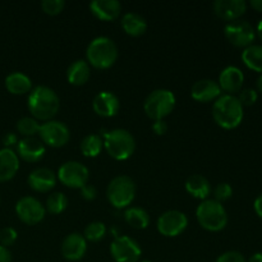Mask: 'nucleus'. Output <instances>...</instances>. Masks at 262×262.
<instances>
[{"label":"nucleus","mask_w":262,"mask_h":262,"mask_svg":"<svg viewBox=\"0 0 262 262\" xmlns=\"http://www.w3.org/2000/svg\"><path fill=\"white\" fill-rule=\"evenodd\" d=\"M27 107L36 120H53L60 107V99L53 89L37 86L32 89L27 99Z\"/></svg>","instance_id":"obj_1"},{"label":"nucleus","mask_w":262,"mask_h":262,"mask_svg":"<svg viewBox=\"0 0 262 262\" xmlns=\"http://www.w3.org/2000/svg\"><path fill=\"white\" fill-rule=\"evenodd\" d=\"M243 117V105L234 95H222L212 105V118L215 123L224 129H234L239 127Z\"/></svg>","instance_id":"obj_2"},{"label":"nucleus","mask_w":262,"mask_h":262,"mask_svg":"<svg viewBox=\"0 0 262 262\" xmlns=\"http://www.w3.org/2000/svg\"><path fill=\"white\" fill-rule=\"evenodd\" d=\"M87 63L96 69H109L118 59V48L112 38L99 36L87 46Z\"/></svg>","instance_id":"obj_3"},{"label":"nucleus","mask_w":262,"mask_h":262,"mask_svg":"<svg viewBox=\"0 0 262 262\" xmlns=\"http://www.w3.org/2000/svg\"><path fill=\"white\" fill-rule=\"evenodd\" d=\"M105 150L115 160H127L135 154L136 140L132 133L123 128L107 130L102 135Z\"/></svg>","instance_id":"obj_4"},{"label":"nucleus","mask_w":262,"mask_h":262,"mask_svg":"<svg viewBox=\"0 0 262 262\" xmlns=\"http://www.w3.org/2000/svg\"><path fill=\"white\" fill-rule=\"evenodd\" d=\"M196 217L199 224L209 232H220L228 224L227 210L214 199L201 201L196 209Z\"/></svg>","instance_id":"obj_5"},{"label":"nucleus","mask_w":262,"mask_h":262,"mask_svg":"<svg viewBox=\"0 0 262 262\" xmlns=\"http://www.w3.org/2000/svg\"><path fill=\"white\" fill-rule=\"evenodd\" d=\"M176 95L166 89H158L151 92L145 100L143 109L146 115L154 122L164 120L176 107Z\"/></svg>","instance_id":"obj_6"},{"label":"nucleus","mask_w":262,"mask_h":262,"mask_svg":"<svg viewBox=\"0 0 262 262\" xmlns=\"http://www.w3.org/2000/svg\"><path fill=\"white\" fill-rule=\"evenodd\" d=\"M106 197L115 209H127L136 197V184L128 176H118L110 181L106 188Z\"/></svg>","instance_id":"obj_7"},{"label":"nucleus","mask_w":262,"mask_h":262,"mask_svg":"<svg viewBox=\"0 0 262 262\" xmlns=\"http://www.w3.org/2000/svg\"><path fill=\"white\" fill-rule=\"evenodd\" d=\"M59 182L66 187L73 189H81L82 187L89 183L90 170L86 165L79 161H67L59 168L58 174Z\"/></svg>","instance_id":"obj_8"},{"label":"nucleus","mask_w":262,"mask_h":262,"mask_svg":"<svg viewBox=\"0 0 262 262\" xmlns=\"http://www.w3.org/2000/svg\"><path fill=\"white\" fill-rule=\"evenodd\" d=\"M110 255L115 262H138L142 256V250L133 238L118 235L110 245Z\"/></svg>","instance_id":"obj_9"},{"label":"nucleus","mask_w":262,"mask_h":262,"mask_svg":"<svg viewBox=\"0 0 262 262\" xmlns=\"http://www.w3.org/2000/svg\"><path fill=\"white\" fill-rule=\"evenodd\" d=\"M224 35L232 45L246 49L253 45V41L256 38V30L247 20L237 19L225 25Z\"/></svg>","instance_id":"obj_10"},{"label":"nucleus","mask_w":262,"mask_h":262,"mask_svg":"<svg viewBox=\"0 0 262 262\" xmlns=\"http://www.w3.org/2000/svg\"><path fill=\"white\" fill-rule=\"evenodd\" d=\"M38 136L43 145L58 148L68 143L71 138V130L67 127L66 123L59 122V120H48L40 125Z\"/></svg>","instance_id":"obj_11"},{"label":"nucleus","mask_w":262,"mask_h":262,"mask_svg":"<svg viewBox=\"0 0 262 262\" xmlns=\"http://www.w3.org/2000/svg\"><path fill=\"white\" fill-rule=\"evenodd\" d=\"M188 227V217L179 210H169L159 216L156 228L164 237H177Z\"/></svg>","instance_id":"obj_12"},{"label":"nucleus","mask_w":262,"mask_h":262,"mask_svg":"<svg viewBox=\"0 0 262 262\" xmlns=\"http://www.w3.org/2000/svg\"><path fill=\"white\" fill-rule=\"evenodd\" d=\"M15 212L22 223L27 225H36L43 220L46 209L35 197L25 196L15 204Z\"/></svg>","instance_id":"obj_13"},{"label":"nucleus","mask_w":262,"mask_h":262,"mask_svg":"<svg viewBox=\"0 0 262 262\" xmlns=\"http://www.w3.org/2000/svg\"><path fill=\"white\" fill-rule=\"evenodd\" d=\"M212 9L220 19L233 22L245 14L247 10V3L245 0H216L212 4Z\"/></svg>","instance_id":"obj_14"},{"label":"nucleus","mask_w":262,"mask_h":262,"mask_svg":"<svg viewBox=\"0 0 262 262\" xmlns=\"http://www.w3.org/2000/svg\"><path fill=\"white\" fill-rule=\"evenodd\" d=\"M46 147L41 140L36 137H25L18 141L17 155L27 163H37L43 158Z\"/></svg>","instance_id":"obj_15"},{"label":"nucleus","mask_w":262,"mask_h":262,"mask_svg":"<svg viewBox=\"0 0 262 262\" xmlns=\"http://www.w3.org/2000/svg\"><path fill=\"white\" fill-rule=\"evenodd\" d=\"M61 255L68 261H79L87 251V241L79 233H71L61 242Z\"/></svg>","instance_id":"obj_16"},{"label":"nucleus","mask_w":262,"mask_h":262,"mask_svg":"<svg viewBox=\"0 0 262 262\" xmlns=\"http://www.w3.org/2000/svg\"><path fill=\"white\" fill-rule=\"evenodd\" d=\"M222 89L219 83L214 79L204 78L194 82L191 89V96L196 101L200 102H210L215 101L222 96Z\"/></svg>","instance_id":"obj_17"},{"label":"nucleus","mask_w":262,"mask_h":262,"mask_svg":"<svg viewBox=\"0 0 262 262\" xmlns=\"http://www.w3.org/2000/svg\"><path fill=\"white\" fill-rule=\"evenodd\" d=\"M92 107L97 115L104 118L115 117L119 112L120 101L115 94L110 91H101L95 96Z\"/></svg>","instance_id":"obj_18"},{"label":"nucleus","mask_w":262,"mask_h":262,"mask_svg":"<svg viewBox=\"0 0 262 262\" xmlns=\"http://www.w3.org/2000/svg\"><path fill=\"white\" fill-rule=\"evenodd\" d=\"M58 177L51 169L37 168L28 176V186L35 192L46 193L56 186Z\"/></svg>","instance_id":"obj_19"},{"label":"nucleus","mask_w":262,"mask_h":262,"mask_svg":"<svg viewBox=\"0 0 262 262\" xmlns=\"http://www.w3.org/2000/svg\"><path fill=\"white\" fill-rule=\"evenodd\" d=\"M245 82V74L238 67L229 66L223 69L219 74V83L222 91H225L228 95H233L234 92H239L242 90Z\"/></svg>","instance_id":"obj_20"},{"label":"nucleus","mask_w":262,"mask_h":262,"mask_svg":"<svg viewBox=\"0 0 262 262\" xmlns=\"http://www.w3.org/2000/svg\"><path fill=\"white\" fill-rule=\"evenodd\" d=\"M92 14L100 20H115L122 12V4L118 0H94L90 4Z\"/></svg>","instance_id":"obj_21"},{"label":"nucleus","mask_w":262,"mask_h":262,"mask_svg":"<svg viewBox=\"0 0 262 262\" xmlns=\"http://www.w3.org/2000/svg\"><path fill=\"white\" fill-rule=\"evenodd\" d=\"M19 170V158L12 148L0 150V182L10 181Z\"/></svg>","instance_id":"obj_22"},{"label":"nucleus","mask_w":262,"mask_h":262,"mask_svg":"<svg viewBox=\"0 0 262 262\" xmlns=\"http://www.w3.org/2000/svg\"><path fill=\"white\" fill-rule=\"evenodd\" d=\"M184 187H186V191L192 197L201 200V201H205V200L209 199L212 191L209 179L206 177L201 176V174H193V176L188 177Z\"/></svg>","instance_id":"obj_23"},{"label":"nucleus","mask_w":262,"mask_h":262,"mask_svg":"<svg viewBox=\"0 0 262 262\" xmlns=\"http://www.w3.org/2000/svg\"><path fill=\"white\" fill-rule=\"evenodd\" d=\"M91 76L90 64L83 59L74 60L67 69V79L73 86H83Z\"/></svg>","instance_id":"obj_24"},{"label":"nucleus","mask_w":262,"mask_h":262,"mask_svg":"<svg viewBox=\"0 0 262 262\" xmlns=\"http://www.w3.org/2000/svg\"><path fill=\"white\" fill-rule=\"evenodd\" d=\"M120 23H122L123 31L132 37H138L147 31V22L138 13H125Z\"/></svg>","instance_id":"obj_25"},{"label":"nucleus","mask_w":262,"mask_h":262,"mask_svg":"<svg viewBox=\"0 0 262 262\" xmlns=\"http://www.w3.org/2000/svg\"><path fill=\"white\" fill-rule=\"evenodd\" d=\"M5 87L13 95H25L32 91V81L22 72H13L5 78Z\"/></svg>","instance_id":"obj_26"},{"label":"nucleus","mask_w":262,"mask_h":262,"mask_svg":"<svg viewBox=\"0 0 262 262\" xmlns=\"http://www.w3.org/2000/svg\"><path fill=\"white\" fill-rule=\"evenodd\" d=\"M124 219L135 229L142 230L146 229L150 225V215L142 207H127V210L124 212Z\"/></svg>","instance_id":"obj_27"},{"label":"nucleus","mask_w":262,"mask_h":262,"mask_svg":"<svg viewBox=\"0 0 262 262\" xmlns=\"http://www.w3.org/2000/svg\"><path fill=\"white\" fill-rule=\"evenodd\" d=\"M241 58L247 68L262 74V45L253 43V45L248 46L242 51Z\"/></svg>","instance_id":"obj_28"},{"label":"nucleus","mask_w":262,"mask_h":262,"mask_svg":"<svg viewBox=\"0 0 262 262\" xmlns=\"http://www.w3.org/2000/svg\"><path fill=\"white\" fill-rule=\"evenodd\" d=\"M102 147H104V142H102V137L99 135H89L82 140L79 148L83 156L86 158H96L101 154Z\"/></svg>","instance_id":"obj_29"},{"label":"nucleus","mask_w":262,"mask_h":262,"mask_svg":"<svg viewBox=\"0 0 262 262\" xmlns=\"http://www.w3.org/2000/svg\"><path fill=\"white\" fill-rule=\"evenodd\" d=\"M68 207V197L63 192H54L46 200V211L53 215H59L64 212Z\"/></svg>","instance_id":"obj_30"},{"label":"nucleus","mask_w":262,"mask_h":262,"mask_svg":"<svg viewBox=\"0 0 262 262\" xmlns=\"http://www.w3.org/2000/svg\"><path fill=\"white\" fill-rule=\"evenodd\" d=\"M40 123L32 117H23L17 122V130L25 137H35L40 130Z\"/></svg>","instance_id":"obj_31"},{"label":"nucleus","mask_w":262,"mask_h":262,"mask_svg":"<svg viewBox=\"0 0 262 262\" xmlns=\"http://www.w3.org/2000/svg\"><path fill=\"white\" fill-rule=\"evenodd\" d=\"M106 234V225L102 222H92L84 228V239L90 242H99Z\"/></svg>","instance_id":"obj_32"},{"label":"nucleus","mask_w":262,"mask_h":262,"mask_svg":"<svg viewBox=\"0 0 262 262\" xmlns=\"http://www.w3.org/2000/svg\"><path fill=\"white\" fill-rule=\"evenodd\" d=\"M212 193H214L215 201L223 204V202L228 201V200L233 196V188L229 183L223 182V183H219L216 187H215Z\"/></svg>","instance_id":"obj_33"},{"label":"nucleus","mask_w":262,"mask_h":262,"mask_svg":"<svg viewBox=\"0 0 262 262\" xmlns=\"http://www.w3.org/2000/svg\"><path fill=\"white\" fill-rule=\"evenodd\" d=\"M64 7H66L64 0H42L41 2V8H42L43 13L49 15L59 14L63 12Z\"/></svg>","instance_id":"obj_34"},{"label":"nucleus","mask_w":262,"mask_h":262,"mask_svg":"<svg viewBox=\"0 0 262 262\" xmlns=\"http://www.w3.org/2000/svg\"><path fill=\"white\" fill-rule=\"evenodd\" d=\"M238 100L243 106H252L258 99V92L255 89H243L239 91Z\"/></svg>","instance_id":"obj_35"},{"label":"nucleus","mask_w":262,"mask_h":262,"mask_svg":"<svg viewBox=\"0 0 262 262\" xmlns=\"http://www.w3.org/2000/svg\"><path fill=\"white\" fill-rule=\"evenodd\" d=\"M18 238V233L14 228H4V229L0 230V243L4 247H9V246L14 245L15 241Z\"/></svg>","instance_id":"obj_36"},{"label":"nucleus","mask_w":262,"mask_h":262,"mask_svg":"<svg viewBox=\"0 0 262 262\" xmlns=\"http://www.w3.org/2000/svg\"><path fill=\"white\" fill-rule=\"evenodd\" d=\"M215 262H247V260L238 251H227L222 253Z\"/></svg>","instance_id":"obj_37"},{"label":"nucleus","mask_w":262,"mask_h":262,"mask_svg":"<svg viewBox=\"0 0 262 262\" xmlns=\"http://www.w3.org/2000/svg\"><path fill=\"white\" fill-rule=\"evenodd\" d=\"M81 194L84 200H87V201H92V200L96 199L97 191L96 188H95V186L87 183L86 186H83L81 188Z\"/></svg>","instance_id":"obj_38"},{"label":"nucleus","mask_w":262,"mask_h":262,"mask_svg":"<svg viewBox=\"0 0 262 262\" xmlns=\"http://www.w3.org/2000/svg\"><path fill=\"white\" fill-rule=\"evenodd\" d=\"M152 130L155 135L163 136L168 132V124H166L165 120H156L152 124Z\"/></svg>","instance_id":"obj_39"},{"label":"nucleus","mask_w":262,"mask_h":262,"mask_svg":"<svg viewBox=\"0 0 262 262\" xmlns=\"http://www.w3.org/2000/svg\"><path fill=\"white\" fill-rule=\"evenodd\" d=\"M3 143L5 145V148H10L12 146L17 145L18 138H17V136H15V133H13V132L7 133V135L3 137Z\"/></svg>","instance_id":"obj_40"},{"label":"nucleus","mask_w":262,"mask_h":262,"mask_svg":"<svg viewBox=\"0 0 262 262\" xmlns=\"http://www.w3.org/2000/svg\"><path fill=\"white\" fill-rule=\"evenodd\" d=\"M12 261V253L7 247L0 245V262H10Z\"/></svg>","instance_id":"obj_41"},{"label":"nucleus","mask_w":262,"mask_h":262,"mask_svg":"<svg viewBox=\"0 0 262 262\" xmlns=\"http://www.w3.org/2000/svg\"><path fill=\"white\" fill-rule=\"evenodd\" d=\"M253 209H255V212L257 214V216L262 220V193L253 202Z\"/></svg>","instance_id":"obj_42"},{"label":"nucleus","mask_w":262,"mask_h":262,"mask_svg":"<svg viewBox=\"0 0 262 262\" xmlns=\"http://www.w3.org/2000/svg\"><path fill=\"white\" fill-rule=\"evenodd\" d=\"M250 5L257 12L262 13V0H251Z\"/></svg>","instance_id":"obj_43"},{"label":"nucleus","mask_w":262,"mask_h":262,"mask_svg":"<svg viewBox=\"0 0 262 262\" xmlns=\"http://www.w3.org/2000/svg\"><path fill=\"white\" fill-rule=\"evenodd\" d=\"M247 262H262V252H257L252 255Z\"/></svg>","instance_id":"obj_44"},{"label":"nucleus","mask_w":262,"mask_h":262,"mask_svg":"<svg viewBox=\"0 0 262 262\" xmlns=\"http://www.w3.org/2000/svg\"><path fill=\"white\" fill-rule=\"evenodd\" d=\"M256 33H257V36L260 37V40L262 41V19L257 23V27H256Z\"/></svg>","instance_id":"obj_45"},{"label":"nucleus","mask_w":262,"mask_h":262,"mask_svg":"<svg viewBox=\"0 0 262 262\" xmlns=\"http://www.w3.org/2000/svg\"><path fill=\"white\" fill-rule=\"evenodd\" d=\"M256 86H257V90L262 94V74L258 76L257 81H256Z\"/></svg>","instance_id":"obj_46"},{"label":"nucleus","mask_w":262,"mask_h":262,"mask_svg":"<svg viewBox=\"0 0 262 262\" xmlns=\"http://www.w3.org/2000/svg\"><path fill=\"white\" fill-rule=\"evenodd\" d=\"M141 262H152V261H148V260H143V261H141Z\"/></svg>","instance_id":"obj_47"}]
</instances>
